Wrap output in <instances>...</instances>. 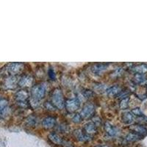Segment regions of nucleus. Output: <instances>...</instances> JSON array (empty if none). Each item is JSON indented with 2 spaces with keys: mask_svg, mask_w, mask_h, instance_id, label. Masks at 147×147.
<instances>
[{
  "mask_svg": "<svg viewBox=\"0 0 147 147\" xmlns=\"http://www.w3.org/2000/svg\"><path fill=\"white\" fill-rule=\"evenodd\" d=\"M51 101L55 108H58L59 110L63 108L65 106V101H64L63 95L60 89L56 88L52 91V95H51Z\"/></svg>",
  "mask_w": 147,
  "mask_h": 147,
  "instance_id": "obj_1",
  "label": "nucleus"
},
{
  "mask_svg": "<svg viewBox=\"0 0 147 147\" xmlns=\"http://www.w3.org/2000/svg\"><path fill=\"white\" fill-rule=\"evenodd\" d=\"M46 91H47V85L45 83H40L34 85L31 90L32 99L37 102L41 100L45 96Z\"/></svg>",
  "mask_w": 147,
  "mask_h": 147,
  "instance_id": "obj_2",
  "label": "nucleus"
},
{
  "mask_svg": "<svg viewBox=\"0 0 147 147\" xmlns=\"http://www.w3.org/2000/svg\"><path fill=\"white\" fill-rule=\"evenodd\" d=\"M24 69V64L22 63H12L5 67V71L10 75L14 76L20 73Z\"/></svg>",
  "mask_w": 147,
  "mask_h": 147,
  "instance_id": "obj_3",
  "label": "nucleus"
},
{
  "mask_svg": "<svg viewBox=\"0 0 147 147\" xmlns=\"http://www.w3.org/2000/svg\"><path fill=\"white\" fill-rule=\"evenodd\" d=\"M95 113V107L92 103L85 104L80 113L82 119H88L90 118Z\"/></svg>",
  "mask_w": 147,
  "mask_h": 147,
  "instance_id": "obj_4",
  "label": "nucleus"
},
{
  "mask_svg": "<svg viewBox=\"0 0 147 147\" xmlns=\"http://www.w3.org/2000/svg\"><path fill=\"white\" fill-rule=\"evenodd\" d=\"M65 106L69 113H74L77 111L80 107V102L77 99H68L65 102Z\"/></svg>",
  "mask_w": 147,
  "mask_h": 147,
  "instance_id": "obj_5",
  "label": "nucleus"
},
{
  "mask_svg": "<svg viewBox=\"0 0 147 147\" xmlns=\"http://www.w3.org/2000/svg\"><path fill=\"white\" fill-rule=\"evenodd\" d=\"M74 136L77 138V140L82 141V142H88V141L91 140V136L87 135L82 129H77V130L74 131Z\"/></svg>",
  "mask_w": 147,
  "mask_h": 147,
  "instance_id": "obj_6",
  "label": "nucleus"
},
{
  "mask_svg": "<svg viewBox=\"0 0 147 147\" xmlns=\"http://www.w3.org/2000/svg\"><path fill=\"white\" fill-rule=\"evenodd\" d=\"M33 77L31 76H23L18 81V85L22 88L31 87L33 84Z\"/></svg>",
  "mask_w": 147,
  "mask_h": 147,
  "instance_id": "obj_7",
  "label": "nucleus"
},
{
  "mask_svg": "<svg viewBox=\"0 0 147 147\" xmlns=\"http://www.w3.org/2000/svg\"><path fill=\"white\" fill-rule=\"evenodd\" d=\"M129 129L132 131V132L138 134L142 138L147 135V129L141 124H135V125L129 127Z\"/></svg>",
  "mask_w": 147,
  "mask_h": 147,
  "instance_id": "obj_8",
  "label": "nucleus"
},
{
  "mask_svg": "<svg viewBox=\"0 0 147 147\" xmlns=\"http://www.w3.org/2000/svg\"><path fill=\"white\" fill-rule=\"evenodd\" d=\"M18 81L19 80H17L16 77L11 76V77L5 80V82H4V86L7 89H13L16 87L17 84L18 83Z\"/></svg>",
  "mask_w": 147,
  "mask_h": 147,
  "instance_id": "obj_9",
  "label": "nucleus"
},
{
  "mask_svg": "<svg viewBox=\"0 0 147 147\" xmlns=\"http://www.w3.org/2000/svg\"><path fill=\"white\" fill-rule=\"evenodd\" d=\"M84 132L90 136L95 135L97 132L96 126L94 123H92V122L88 123V124H86L84 126Z\"/></svg>",
  "mask_w": 147,
  "mask_h": 147,
  "instance_id": "obj_10",
  "label": "nucleus"
},
{
  "mask_svg": "<svg viewBox=\"0 0 147 147\" xmlns=\"http://www.w3.org/2000/svg\"><path fill=\"white\" fill-rule=\"evenodd\" d=\"M105 129L107 132V134L111 136H116L119 134V129L117 127H114V126H112L107 122H106L105 124Z\"/></svg>",
  "mask_w": 147,
  "mask_h": 147,
  "instance_id": "obj_11",
  "label": "nucleus"
},
{
  "mask_svg": "<svg viewBox=\"0 0 147 147\" xmlns=\"http://www.w3.org/2000/svg\"><path fill=\"white\" fill-rule=\"evenodd\" d=\"M107 63H97L94 65L92 66L91 70L93 71L94 73H95L96 74H101V73H102L103 71L107 69Z\"/></svg>",
  "mask_w": 147,
  "mask_h": 147,
  "instance_id": "obj_12",
  "label": "nucleus"
},
{
  "mask_svg": "<svg viewBox=\"0 0 147 147\" xmlns=\"http://www.w3.org/2000/svg\"><path fill=\"white\" fill-rule=\"evenodd\" d=\"M55 123H56V119L52 116H49L42 121V125L47 129L52 128L55 126Z\"/></svg>",
  "mask_w": 147,
  "mask_h": 147,
  "instance_id": "obj_13",
  "label": "nucleus"
},
{
  "mask_svg": "<svg viewBox=\"0 0 147 147\" xmlns=\"http://www.w3.org/2000/svg\"><path fill=\"white\" fill-rule=\"evenodd\" d=\"M15 96L16 99L18 101V102H27V99H28L29 97L28 92L25 90H19L18 92H17Z\"/></svg>",
  "mask_w": 147,
  "mask_h": 147,
  "instance_id": "obj_14",
  "label": "nucleus"
},
{
  "mask_svg": "<svg viewBox=\"0 0 147 147\" xmlns=\"http://www.w3.org/2000/svg\"><path fill=\"white\" fill-rule=\"evenodd\" d=\"M121 91V88L118 85H113V86L106 90L107 96L110 97H114L115 96H119Z\"/></svg>",
  "mask_w": 147,
  "mask_h": 147,
  "instance_id": "obj_15",
  "label": "nucleus"
},
{
  "mask_svg": "<svg viewBox=\"0 0 147 147\" xmlns=\"http://www.w3.org/2000/svg\"><path fill=\"white\" fill-rule=\"evenodd\" d=\"M48 138L53 144H57V145L62 144L63 141V139L60 137L59 135H57V133H55V132H52V133L49 134Z\"/></svg>",
  "mask_w": 147,
  "mask_h": 147,
  "instance_id": "obj_16",
  "label": "nucleus"
},
{
  "mask_svg": "<svg viewBox=\"0 0 147 147\" xmlns=\"http://www.w3.org/2000/svg\"><path fill=\"white\" fill-rule=\"evenodd\" d=\"M121 120L122 121L124 122V124H132L134 120V116L133 114L131 112H125L122 114L121 116Z\"/></svg>",
  "mask_w": 147,
  "mask_h": 147,
  "instance_id": "obj_17",
  "label": "nucleus"
},
{
  "mask_svg": "<svg viewBox=\"0 0 147 147\" xmlns=\"http://www.w3.org/2000/svg\"><path fill=\"white\" fill-rule=\"evenodd\" d=\"M132 70L136 74H144L147 72V65L146 64H139L132 68Z\"/></svg>",
  "mask_w": 147,
  "mask_h": 147,
  "instance_id": "obj_18",
  "label": "nucleus"
},
{
  "mask_svg": "<svg viewBox=\"0 0 147 147\" xmlns=\"http://www.w3.org/2000/svg\"><path fill=\"white\" fill-rule=\"evenodd\" d=\"M141 138H142V137L138 135V134L135 133V132H130L126 136L125 140L128 142H135V141L140 140Z\"/></svg>",
  "mask_w": 147,
  "mask_h": 147,
  "instance_id": "obj_19",
  "label": "nucleus"
},
{
  "mask_svg": "<svg viewBox=\"0 0 147 147\" xmlns=\"http://www.w3.org/2000/svg\"><path fill=\"white\" fill-rule=\"evenodd\" d=\"M146 80L144 74H136L134 76V81L138 84H141L144 82Z\"/></svg>",
  "mask_w": 147,
  "mask_h": 147,
  "instance_id": "obj_20",
  "label": "nucleus"
},
{
  "mask_svg": "<svg viewBox=\"0 0 147 147\" xmlns=\"http://www.w3.org/2000/svg\"><path fill=\"white\" fill-rule=\"evenodd\" d=\"M129 97H127V98H124V99H122L120 102V107L121 109H127L129 105Z\"/></svg>",
  "mask_w": 147,
  "mask_h": 147,
  "instance_id": "obj_21",
  "label": "nucleus"
},
{
  "mask_svg": "<svg viewBox=\"0 0 147 147\" xmlns=\"http://www.w3.org/2000/svg\"><path fill=\"white\" fill-rule=\"evenodd\" d=\"M7 105H8V102L6 99H0V112H2V110L8 107H7Z\"/></svg>",
  "mask_w": 147,
  "mask_h": 147,
  "instance_id": "obj_22",
  "label": "nucleus"
},
{
  "mask_svg": "<svg viewBox=\"0 0 147 147\" xmlns=\"http://www.w3.org/2000/svg\"><path fill=\"white\" fill-rule=\"evenodd\" d=\"M131 113H132L133 115L138 116V117H140V116H143V115H144V113H142V111H141V110H140V109L138 108V107L133 109Z\"/></svg>",
  "mask_w": 147,
  "mask_h": 147,
  "instance_id": "obj_23",
  "label": "nucleus"
},
{
  "mask_svg": "<svg viewBox=\"0 0 147 147\" xmlns=\"http://www.w3.org/2000/svg\"><path fill=\"white\" fill-rule=\"evenodd\" d=\"M35 122H36V121H35V119L34 116H30V117H28V119H27V125L30 126V127H33V126H35Z\"/></svg>",
  "mask_w": 147,
  "mask_h": 147,
  "instance_id": "obj_24",
  "label": "nucleus"
},
{
  "mask_svg": "<svg viewBox=\"0 0 147 147\" xmlns=\"http://www.w3.org/2000/svg\"><path fill=\"white\" fill-rule=\"evenodd\" d=\"M138 124H147V117L145 115H143V116H140V117L138 118Z\"/></svg>",
  "mask_w": 147,
  "mask_h": 147,
  "instance_id": "obj_25",
  "label": "nucleus"
},
{
  "mask_svg": "<svg viewBox=\"0 0 147 147\" xmlns=\"http://www.w3.org/2000/svg\"><path fill=\"white\" fill-rule=\"evenodd\" d=\"M72 121H73L74 123H80V122L82 121V117H81L80 114H75L74 116L72 119Z\"/></svg>",
  "mask_w": 147,
  "mask_h": 147,
  "instance_id": "obj_26",
  "label": "nucleus"
},
{
  "mask_svg": "<svg viewBox=\"0 0 147 147\" xmlns=\"http://www.w3.org/2000/svg\"><path fill=\"white\" fill-rule=\"evenodd\" d=\"M46 108H47L48 110H52V111L55 110V107L52 105V102H48L46 103Z\"/></svg>",
  "mask_w": 147,
  "mask_h": 147,
  "instance_id": "obj_27",
  "label": "nucleus"
},
{
  "mask_svg": "<svg viewBox=\"0 0 147 147\" xmlns=\"http://www.w3.org/2000/svg\"><path fill=\"white\" fill-rule=\"evenodd\" d=\"M49 77H50V79H52V80H54L55 79V74L52 68H50L49 70Z\"/></svg>",
  "mask_w": 147,
  "mask_h": 147,
  "instance_id": "obj_28",
  "label": "nucleus"
},
{
  "mask_svg": "<svg viewBox=\"0 0 147 147\" xmlns=\"http://www.w3.org/2000/svg\"><path fill=\"white\" fill-rule=\"evenodd\" d=\"M62 145L63 147H74L73 144H72L71 143L69 142V141H67V140H64L62 143Z\"/></svg>",
  "mask_w": 147,
  "mask_h": 147,
  "instance_id": "obj_29",
  "label": "nucleus"
},
{
  "mask_svg": "<svg viewBox=\"0 0 147 147\" xmlns=\"http://www.w3.org/2000/svg\"><path fill=\"white\" fill-rule=\"evenodd\" d=\"M92 94H93V92H91L90 90H86L85 92H84V95H85V96L89 97Z\"/></svg>",
  "mask_w": 147,
  "mask_h": 147,
  "instance_id": "obj_30",
  "label": "nucleus"
},
{
  "mask_svg": "<svg viewBox=\"0 0 147 147\" xmlns=\"http://www.w3.org/2000/svg\"><path fill=\"white\" fill-rule=\"evenodd\" d=\"M96 147H110V146H106V145H99Z\"/></svg>",
  "mask_w": 147,
  "mask_h": 147,
  "instance_id": "obj_31",
  "label": "nucleus"
}]
</instances>
